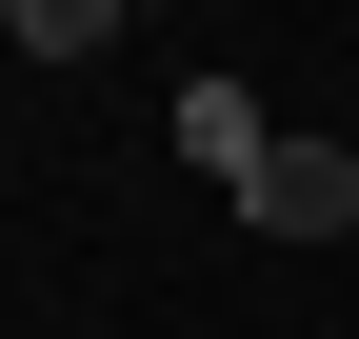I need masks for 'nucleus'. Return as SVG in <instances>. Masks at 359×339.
<instances>
[{
	"mask_svg": "<svg viewBox=\"0 0 359 339\" xmlns=\"http://www.w3.org/2000/svg\"><path fill=\"white\" fill-rule=\"evenodd\" d=\"M0 40H20V60H100V40H120V0H0Z\"/></svg>",
	"mask_w": 359,
	"mask_h": 339,
	"instance_id": "nucleus-3",
	"label": "nucleus"
},
{
	"mask_svg": "<svg viewBox=\"0 0 359 339\" xmlns=\"http://www.w3.org/2000/svg\"><path fill=\"white\" fill-rule=\"evenodd\" d=\"M240 220H259V240H339V220H359V160H339V140H259Z\"/></svg>",
	"mask_w": 359,
	"mask_h": 339,
	"instance_id": "nucleus-1",
	"label": "nucleus"
},
{
	"mask_svg": "<svg viewBox=\"0 0 359 339\" xmlns=\"http://www.w3.org/2000/svg\"><path fill=\"white\" fill-rule=\"evenodd\" d=\"M259 140H280V120H259V100H240V80H180V160H200V180H219V200H240V180H259Z\"/></svg>",
	"mask_w": 359,
	"mask_h": 339,
	"instance_id": "nucleus-2",
	"label": "nucleus"
}]
</instances>
